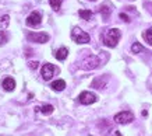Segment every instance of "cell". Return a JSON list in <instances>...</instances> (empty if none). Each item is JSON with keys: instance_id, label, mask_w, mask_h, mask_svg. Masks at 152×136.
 Listing matches in <instances>:
<instances>
[{"instance_id": "8", "label": "cell", "mask_w": 152, "mask_h": 136, "mask_svg": "<svg viewBox=\"0 0 152 136\" xmlns=\"http://www.w3.org/2000/svg\"><path fill=\"white\" fill-rule=\"evenodd\" d=\"M96 95L92 93H89V91H83V93L78 95V101L84 105H89V104H94L96 101Z\"/></svg>"}, {"instance_id": "22", "label": "cell", "mask_w": 152, "mask_h": 136, "mask_svg": "<svg viewBox=\"0 0 152 136\" xmlns=\"http://www.w3.org/2000/svg\"><path fill=\"white\" fill-rule=\"evenodd\" d=\"M120 18L123 20V21H126V23H130V18H129V16H126L124 13H120Z\"/></svg>"}, {"instance_id": "6", "label": "cell", "mask_w": 152, "mask_h": 136, "mask_svg": "<svg viewBox=\"0 0 152 136\" xmlns=\"http://www.w3.org/2000/svg\"><path fill=\"white\" fill-rule=\"evenodd\" d=\"M27 25L28 27H38L42 23V14L39 11H32L31 14L27 17Z\"/></svg>"}, {"instance_id": "10", "label": "cell", "mask_w": 152, "mask_h": 136, "mask_svg": "<svg viewBox=\"0 0 152 136\" xmlns=\"http://www.w3.org/2000/svg\"><path fill=\"white\" fill-rule=\"evenodd\" d=\"M67 55H69V49L64 48V47L59 48V49L55 52V58L57 59V61H64L66 58H67Z\"/></svg>"}, {"instance_id": "1", "label": "cell", "mask_w": 152, "mask_h": 136, "mask_svg": "<svg viewBox=\"0 0 152 136\" xmlns=\"http://www.w3.org/2000/svg\"><path fill=\"white\" fill-rule=\"evenodd\" d=\"M120 37H121V34H120V31L117 28L107 30L106 34L103 35V44L109 48H115L117 45V42L120 41Z\"/></svg>"}, {"instance_id": "23", "label": "cell", "mask_w": 152, "mask_h": 136, "mask_svg": "<svg viewBox=\"0 0 152 136\" xmlns=\"http://www.w3.org/2000/svg\"><path fill=\"white\" fill-rule=\"evenodd\" d=\"M91 1H95V0H91Z\"/></svg>"}, {"instance_id": "13", "label": "cell", "mask_w": 152, "mask_h": 136, "mask_svg": "<svg viewBox=\"0 0 152 136\" xmlns=\"http://www.w3.org/2000/svg\"><path fill=\"white\" fill-rule=\"evenodd\" d=\"M106 84V80L105 79H102V77H98V79L94 80V83H92V87H95V89H103Z\"/></svg>"}, {"instance_id": "14", "label": "cell", "mask_w": 152, "mask_h": 136, "mask_svg": "<svg viewBox=\"0 0 152 136\" xmlns=\"http://www.w3.org/2000/svg\"><path fill=\"white\" fill-rule=\"evenodd\" d=\"M99 11H101V14H102V17L105 20H107L109 18V16H110V9H109V6H101L99 7Z\"/></svg>"}, {"instance_id": "7", "label": "cell", "mask_w": 152, "mask_h": 136, "mask_svg": "<svg viewBox=\"0 0 152 136\" xmlns=\"http://www.w3.org/2000/svg\"><path fill=\"white\" fill-rule=\"evenodd\" d=\"M98 65H99V59H98V56H95V55H89V56L83 62V66H81V67L85 69V70H92V69L98 67Z\"/></svg>"}, {"instance_id": "21", "label": "cell", "mask_w": 152, "mask_h": 136, "mask_svg": "<svg viewBox=\"0 0 152 136\" xmlns=\"http://www.w3.org/2000/svg\"><path fill=\"white\" fill-rule=\"evenodd\" d=\"M28 66H29V69H32V70H37L38 69V66H39V62H29L28 63Z\"/></svg>"}, {"instance_id": "4", "label": "cell", "mask_w": 152, "mask_h": 136, "mask_svg": "<svg viewBox=\"0 0 152 136\" xmlns=\"http://www.w3.org/2000/svg\"><path fill=\"white\" fill-rule=\"evenodd\" d=\"M28 41L31 42H37V44H45L49 41V35L46 33H29L27 35Z\"/></svg>"}, {"instance_id": "20", "label": "cell", "mask_w": 152, "mask_h": 136, "mask_svg": "<svg viewBox=\"0 0 152 136\" xmlns=\"http://www.w3.org/2000/svg\"><path fill=\"white\" fill-rule=\"evenodd\" d=\"M7 41H9V37H7L6 31H0V45H4Z\"/></svg>"}, {"instance_id": "5", "label": "cell", "mask_w": 152, "mask_h": 136, "mask_svg": "<svg viewBox=\"0 0 152 136\" xmlns=\"http://www.w3.org/2000/svg\"><path fill=\"white\" fill-rule=\"evenodd\" d=\"M55 72H56V67L55 65H52V63H45V65L42 66L41 69V75H42V79L43 80H50L53 76H55Z\"/></svg>"}, {"instance_id": "12", "label": "cell", "mask_w": 152, "mask_h": 136, "mask_svg": "<svg viewBox=\"0 0 152 136\" xmlns=\"http://www.w3.org/2000/svg\"><path fill=\"white\" fill-rule=\"evenodd\" d=\"M78 16L83 20H85V21H89V20H91V17L94 16V13L91 11V10H80V11H78Z\"/></svg>"}, {"instance_id": "18", "label": "cell", "mask_w": 152, "mask_h": 136, "mask_svg": "<svg viewBox=\"0 0 152 136\" xmlns=\"http://www.w3.org/2000/svg\"><path fill=\"white\" fill-rule=\"evenodd\" d=\"M131 51H133V53H138V52H142L144 51V48H142V45H141V44L135 42V44H133Z\"/></svg>"}, {"instance_id": "2", "label": "cell", "mask_w": 152, "mask_h": 136, "mask_svg": "<svg viewBox=\"0 0 152 136\" xmlns=\"http://www.w3.org/2000/svg\"><path fill=\"white\" fill-rule=\"evenodd\" d=\"M71 39L77 44H88L91 38H89V35H88L85 31H83V30L80 28V27H74L73 31H71Z\"/></svg>"}, {"instance_id": "19", "label": "cell", "mask_w": 152, "mask_h": 136, "mask_svg": "<svg viewBox=\"0 0 152 136\" xmlns=\"http://www.w3.org/2000/svg\"><path fill=\"white\" fill-rule=\"evenodd\" d=\"M9 20H10V17H9L7 14L3 16V17L0 18V27H1V28H4V27H7V25H9Z\"/></svg>"}, {"instance_id": "9", "label": "cell", "mask_w": 152, "mask_h": 136, "mask_svg": "<svg viewBox=\"0 0 152 136\" xmlns=\"http://www.w3.org/2000/svg\"><path fill=\"white\" fill-rule=\"evenodd\" d=\"M1 86H3V89H4L6 91H13V90L15 89V81H14L13 77H6V79L3 80Z\"/></svg>"}, {"instance_id": "3", "label": "cell", "mask_w": 152, "mask_h": 136, "mask_svg": "<svg viewBox=\"0 0 152 136\" xmlns=\"http://www.w3.org/2000/svg\"><path fill=\"white\" fill-rule=\"evenodd\" d=\"M133 121H134V115L130 111H121V112L115 115V122L120 123V125H126V123H130Z\"/></svg>"}, {"instance_id": "15", "label": "cell", "mask_w": 152, "mask_h": 136, "mask_svg": "<svg viewBox=\"0 0 152 136\" xmlns=\"http://www.w3.org/2000/svg\"><path fill=\"white\" fill-rule=\"evenodd\" d=\"M61 3H63V0H49V4L55 11H59L61 7Z\"/></svg>"}, {"instance_id": "17", "label": "cell", "mask_w": 152, "mask_h": 136, "mask_svg": "<svg viewBox=\"0 0 152 136\" xmlns=\"http://www.w3.org/2000/svg\"><path fill=\"white\" fill-rule=\"evenodd\" d=\"M142 37H144V39L149 44V45H152V28L147 30V31L142 34Z\"/></svg>"}, {"instance_id": "16", "label": "cell", "mask_w": 152, "mask_h": 136, "mask_svg": "<svg viewBox=\"0 0 152 136\" xmlns=\"http://www.w3.org/2000/svg\"><path fill=\"white\" fill-rule=\"evenodd\" d=\"M53 105H50V104H48V105H43V107L41 108V112L43 114V115H50L52 112H53Z\"/></svg>"}, {"instance_id": "11", "label": "cell", "mask_w": 152, "mask_h": 136, "mask_svg": "<svg viewBox=\"0 0 152 136\" xmlns=\"http://www.w3.org/2000/svg\"><path fill=\"white\" fill-rule=\"evenodd\" d=\"M50 87H52L53 91H63L64 87H66V81L64 80H61V79H59V80H56V81H53V83L50 84Z\"/></svg>"}]
</instances>
